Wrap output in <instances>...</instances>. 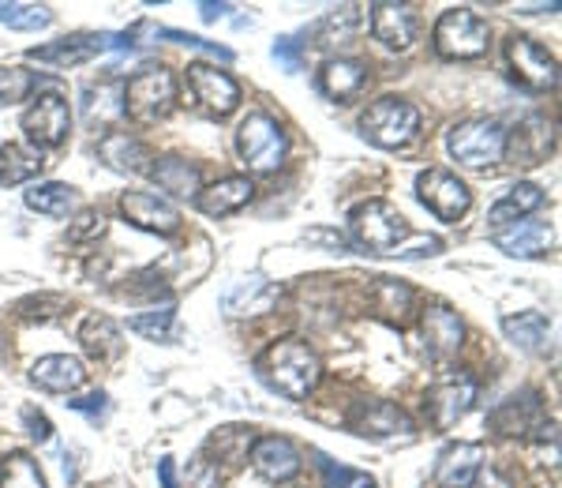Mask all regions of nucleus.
Wrapping results in <instances>:
<instances>
[{
    "label": "nucleus",
    "instance_id": "f257e3e1",
    "mask_svg": "<svg viewBox=\"0 0 562 488\" xmlns=\"http://www.w3.org/2000/svg\"><path fill=\"white\" fill-rule=\"evenodd\" d=\"M256 373L270 391L301 402L315 391V384H319V376H323V365H319V354H315L307 342L281 339V342H270L259 354Z\"/></svg>",
    "mask_w": 562,
    "mask_h": 488
},
{
    "label": "nucleus",
    "instance_id": "f03ea898",
    "mask_svg": "<svg viewBox=\"0 0 562 488\" xmlns=\"http://www.w3.org/2000/svg\"><path fill=\"white\" fill-rule=\"evenodd\" d=\"M349 233L360 248L379 252V256H394V252L402 248V241L413 237V230H409V222L402 219V211L386 200H368V203L352 207Z\"/></svg>",
    "mask_w": 562,
    "mask_h": 488
},
{
    "label": "nucleus",
    "instance_id": "7ed1b4c3",
    "mask_svg": "<svg viewBox=\"0 0 562 488\" xmlns=\"http://www.w3.org/2000/svg\"><path fill=\"white\" fill-rule=\"evenodd\" d=\"M506 135L510 132L498 121H492V117H469V121H458L454 129H450L447 147L461 166L487 169L506 158Z\"/></svg>",
    "mask_w": 562,
    "mask_h": 488
},
{
    "label": "nucleus",
    "instance_id": "20e7f679",
    "mask_svg": "<svg viewBox=\"0 0 562 488\" xmlns=\"http://www.w3.org/2000/svg\"><path fill=\"white\" fill-rule=\"evenodd\" d=\"M360 132H364L368 143H375L383 151L409 147L416 135H420V110L390 95L375 98L364 110V117H360Z\"/></svg>",
    "mask_w": 562,
    "mask_h": 488
},
{
    "label": "nucleus",
    "instance_id": "39448f33",
    "mask_svg": "<svg viewBox=\"0 0 562 488\" xmlns=\"http://www.w3.org/2000/svg\"><path fill=\"white\" fill-rule=\"evenodd\" d=\"M177 106V79L161 65H147L124 84V113L139 124H154Z\"/></svg>",
    "mask_w": 562,
    "mask_h": 488
},
{
    "label": "nucleus",
    "instance_id": "423d86ee",
    "mask_svg": "<svg viewBox=\"0 0 562 488\" xmlns=\"http://www.w3.org/2000/svg\"><path fill=\"white\" fill-rule=\"evenodd\" d=\"M487 38H492V34H487V23L480 20L476 12H469V8H447L431 31L435 49H439V57H447V60L484 57Z\"/></svg>",
    "mask_w": 562,
    "mask_h": 488
},
{
    "label": "nucleus",
    "instance_id": "0eeeda50",
    "mask_svg": "<svg viewBox=\"0 0 562 488\" xmlns=\"http://www.w3.org/2000/svg\"><path fill=\"white\" fill-rule=\"evenodd\" d=\"M237 151H240V158L248 162V169H256V174H274L281 162H285L289 143H285V132H281V124L274 117L256 110L240 121Z\"/></svg>",
    "mask_w": 562,
    "mask_h": 488
},
{
    "label": "nucleus",
    "instance_id": "6e6552de",
    "mask_svg": "<svg viewBox=\"0 0 562 488\" xmlns=\"http://www.w3.org/2000/svg\"><path fill=\"white\" fill-rule=\"evenodd\" d=\"M416 200H420L439 222H458L473 207V192L465 188V180H458L450 169H424L416 177Z\"/></svg>",
    "mask_w": 562,
    "mask_h": 488
},
{
    "label": "nucleus",
    "instance_id": "1a4fd4ad",
    "mask_svg": "<svg viewBox=\"0 0 562 488\" xmlns=\"http://www.w3.org/2000/svg\"><path fill=\"white\" fill-rule=\"evenodd\" d=\"M23 132L34 147H60L71 132V110H68V98L57 95V90H45L31 102V110L23 113Z\"/></svg>",
    "mask_w": 562,
    "mask_h": 488
},
{
    "label": "nucleus",
    "instance_id": "9d476101",
    "mask_svg": "<svg viewBox=\"0 0 562 488\" xmlns=\"http://www.w3.org/2000/svg\"><path fill=\"white\" fill-rule=\"evenodd\" d=\"M476 402V379L458 373V376H442L439 384L428 391V413L435 429H454V424L473 410Z\"/></svg>",
    "mask_w": 562,
    "mask_h": 488
},
{
    "label": "nucleus",
    "instance_id": "9b49d317",
    "mask_svg": "<svg viewBox=\"0 0 562 488\" xmlns=\"http://www.w3.org/2000/svg\"><path fill=\"white\" fill-rule=\"evenodd\" d=\"M506 57H510V65H514V76L529 90H551L559 84V60L551 57L543 45L525 38V34H514V38L506 42Z\"/></svg>",
    "mask_w": 562,
    "mask_h": 488
},
{
    "label": "nucleus",
    "instance_id": "f8f14e48",
    "mask_svg": "<svg viewBox=\"0 0 562 488\" xmlns=\"http://www.w3.org/2000/svg\"><path fill=\"white\" fill-rule=\"evenodd\" d=\"M349 429L364 440H394V436H413L416 424L394 402H357L349 413Z\"/></svg>",
    "mask_w": 562,
    "mask_h": 488
},
{
    "label": "nucleus",
    "instance_id": "ddd939ff",
    "mask_svg": "<svg viewBox=\"0 0 562 488\" xmlns=\"http://www.w3.org/2000/svg\"><path fill=\"white\" fill-rule=\"evenodd\" d=\"M188 84H192L195 98L203 102V110H211L217 117L233 113L240 106V84L217 65H206V60L188 65Z\"/></svg>",
    "mask_w": 562,
    "mask_h": 488
},
{
    "label": "nucleus",
    "instance_id": "4468645a",
    "mask_svg": "<svg viewBox=\"0 0 562 488\" xmlns=\"http://www.w3.org/2000/svg\"><path fill=\"white\" fill-rule=\"evenodd\" d=\"M121 214L135 225V230H147V233H177L180 230V211L158 192H124Z\"/></svg>",
    "mask_w": 562,
    "mask_h": 488
},
{
    "label": "nucleus",
    "instance_id": "2eb2a0df",
    "mask_svg": "<svg viewBox=\"0 0 562 488\" xmlns=\"http://www.w3.org/2000/svg\"><path fill=\"white\" fill-rule=\"evenodd\" d=\"M371 34H375V42H383L386 49L405 53L416 42L413 4H394V0H379V4H371Z\"/></svg>",
    "mask_w": 562,
    "mask_h": 488
},
{
    "label": "nucleus",
    "instance_id": "dca6fc26",
    "mask_svg": "<svg viewBox=\"0 0 562 488\" xmlns=\"http://www.w3.org/2000/svg\"><path fill=\"white\" fill-rule=\"evenodd\" d=\"M251 466H256V474L267 477V481H289V477L301 474L304 458H301V451H296L293 440L259 436L256 444H251Z\"/></svg>",
    "mask_w": 562,
    "mask_h": 488
},
{
    "label": "nucleus",
    "instance_id": "f3484780",
    "mask_svg": "<svg viewBox=\"0 0 562 488\" xmlns=\"http://www.w3.org/2000/svg\"><path fill=\"white\" fill-rule=\"evenodd\" d=\"M420 331H424V346H428V354L435 361H450L461 346H465V328H461L458 312H450L447 304L424 309Z\"/></svg>",
    "mask_w": 562,
    "mask_h": 488
},
{
    "label": "nucleus",
    "instance_id": "a211bd4d",
    "mask_svg": "<svg viewBox=\"0 0 562 488\" xmlns=\"http://www.w3.org/2000/svg\"><path fill=\"white\" fill-rule=\"evenodd\" d=\"M484 469V447L480 444H450L435 463V485L439 488H473Z\"/></svg>",
    "mask_w": 562,
    "mask_h": 488
},
{
    "label": "nucleus",
    "instance_id": "6ab92c4d",
    "mask_svg": "<svg viewBox=\"0 0 562 488\" xmlns=\"http://www.w3.org/2000/svg\"><path fill=\"white\" fill-rule=\"evenodd\" d=\"M492 429L498 436H525L529 429L543 432V406L537 391H521L510 395L498 410L492 413Z\"/></svg>",
    "mask_w": 562,
    "mask_h": 488
},
{
    "label": "nucleus",
    "instance_id": "aec40b11",
    "mask_svg": "<svg viewBox=\"0 0 562 488\" xmlns=\"http://www.w3.org/2000/svg\"><path fill=\"white\" fill-rule=\"evenodd\" d=\"M31 379L42 387V391L68 395V391H79V387L87 384V368H83V361H79V357H68V354H49V357L34 361Z\"/></svg>",
    "mask_w": 562,
    "mask_h": 488
},
{
    "label": "nucleus",
    "instance_id": "412c9836",
    "mask_svg": "<svg viewBox=\"0 0 562 488\" xmlns=\"http://www.w3.org/2000/svg\"><path fill=\"white\" fill-rule=\"evenodd\" d=\"M251 196H256L251 177H222V180H214L211 188H199L195 203H199V211L211 214V219H225V214L240 211L244 203H251Z\"/></svg>",
    "mask_w": 562,
    "mask_h": 488
},
{
    "label": "nucleus",
    "instance_id": "4be33fe9",
    "mask_svg": "<svg viewBox=\"0 0 562 488\" xmlns=\"http://www.w3.org/2000/svg\"><path fill=\"white\" fill-rule=\"evenodd\" d=\"M551 241H555V233H551V225L543 222H514L506 225V230L495 233V248H503L506 256L514 259H532V256H543V252L551 248Z\"/></svg>",
    "mask_w": 562,
    "mask_h": 488
},
{
    "label": "nucleus",
    "instance_id": "5701e85b",
    "mask_svg": "<svg viewBox=\"0 0 562 488\" xmlns=\"http://www.w3.org/2000/svg\"><path fill=\"white\" fill-rule=\"evenodd\" d=\"M98 155H102V162L109 169H116V174H150L147 162L150 151L143 140H135L132 132H109L102 143H98Z\"/></svg>",
    "mask_w": 562,
    "mask_h": 488
},
{
    "label": "nucleus",
    "instance_id": "b1692460",
    "mask_svg": "<svg viewBox=\"0 0 562 488\" xmlns=\"http://www.w3.org/2000/svg\"><path fill=\"white\" fill-rule=\"evenodd\" d=\"M102 49H109V34H87V38H60L53 45H42V49H31V60L71 68V65H83V60L98 57Z\"/></svg>",
    "mask_w": 562,
    "mask_h": 488
},
{
    "label": "nucleus",
    "instance_id": "393cba45",
    "mask_svg": "<svg viewBox=\"0 0 562 488\" xmlns=\"http://www.w3.org/2000/svg\"><path fill=\"white\" fill-rule=\"evenodd\" d=\"M543 203V188L540 185H514L510 192L498 200L492 211H487V225L498 233V230H506V225H514V222H521V219H529L532 211Z\"/></svg>",
    "mask_w": 562,
    "mask_h": 488
},
{
    "label": "nucleus",
    "instance_id": "a878e982",
    "mask_svg": "<svg viewBox=\"0 0 562 488\" xmlns=\"http://www.w3.org/2000/svg\"><path fill=\"white\" fill-rule=\"evenodd\" d=\"M79 342L90 361H116L124 354V334L109 315H87L79 328Z\"/></svg>",
    "mask_w": 562,
    "mask_h": 488
},
{
    "label": "nucleus",
    "instance_id": "bb28decb",
    "mask_svg": "<svg viewBox=\"0 0 562 488\" xmlns=\"http://www.w3.org/2000/svg\"><path fill=\"white\" fill-rule=\"evenodd\" d=\"M368 84V65L364 60H352V57H338V60H326L319 68V90L326 98H352L360 87Z\"/></svg>",
    "mask_w": 562,
    "mask_h": 488
},
{
    "label": "nucleus",
    "instance_id": "cd10ccee",
    "mask_svg": "<svg viewBox=\"0 0 562 488\" xmlns=\"http://www.w3.org/2000/svg\"><path fill=\"white\" fill-rule=\"evenodd\" d=\"M281 289L274 282H262V278H240L237 286L225 293V309L229 315H259L278 301Z\"/></svg>",
    "mask_w": 562,
    "mask_h": 488
},
{
    "label": "nucleus",
    "instance_id": "c85d7f7f",
    "mask_svg": "<svg viewBox=\"0 0 562 488\" xmlns=\"http://www.w3.org/2000/svg\"><path fill=\"white\" fill-rule=\"evenodd\" d=\"M551 143H555V135H551V124L543 121V117H529L518 132L506 135V151L514 147V155H518L525 166H537V162L551 151Z\"/></svg>",
    "mask_w": 562,
    "mask_h": 488
},
{
    "label": "nucleus",
    "instance_id": "c756f323",
    "mask_svg": "<svg viewBox=\"0 0 562 488\" xmlns=\"http://www.w3.org/2000/svg\"><path fill=\"white\" fill-rule=\"evenodd\" d=\"M45 158L38 147H23V143H8L0 147V185L12 188V185H26L42 174Z\"/></svg>",
    "mask_w": 562,
    "mask_h": 488
},
{
    "label": "nucleus",
    "instance_id": "7c9ffc66",
    "mask_svg": "<svg viewBox=\"0 0 562 488\" xmlns=\"http://www.w3.org/2000/svg\"><path fill=\"white\" fill-rule=\"evenodd\" d=\"M150 177L158 180L161 192H173L180 200H195L199 196V169L184 158H158L150 166Z\"/></svg>",
    "mask_w": 562,
    "mask_h": 488
},
{
    "label": "nucleus",
    "instance_id": "2f4dec72",
    "mask_svg": "<svg viewBox=\"0 0 562 488\" xmlns=\"http://www.w3.org/2000/svg\"><path fill=\"white\" fill-rule=\"evenodd\" d=\"M503 334L514 342V346L529 350V354H540V350L548 346L551 323L543 312H518V315H506L503 320Z\"/></svg>",
    "mask_w": 562,
    "mask_h": 488
},
{
    "label": "nucleus",
    "instance_id": "473e14b6",
    "mask_svg": "<svg viewBox=\"0 0 562 488\" xmlns=\"http://www.w3.org/2000/svg\"><path fill=\"white\" fill-rule=\"evenodd\" d=\"M26 207L38 214H49V219H65L71 207L79 203L76 188L71 185H60V180H45V185H31L26 188Z\"/></svg>",
    "mask_w": 562,
    "mask_h": 488
},
{
    "label": "nucleus",
    "instance_id": "72a5a7b5",
    "mask_svg": "<svg viewBox=\"0 0 562 488\" xmlns=\"http://www.w3.org/2000/svg\"><path fill=\"white\" fill-rule=\"evenodd\" d=\"M0 488H45V477L38 463H34V455H26V451L4 455V463H0Z\"/></svg>",
    "mask_w": 562,
    "mask_h": 488
},
{
    "label": "nucleus",
    "instance_id": "f704fd0d",
    "mask_svg": "<svg viewBox=\"0 0 562 488\" xmlns=\"http://www.w3.org/2000/svg\"><path fill=\"white\" fill-rule=\"evenodd\" d=\"M0 23L15 26V31H42L53 23V12L42 4H4L0 0Z\"/></svg>",
    "mask_w": 562,
    "mask_h": 488
},
{
    "label": "nucleus",
    "instance_id": "c9c22d12",
    "mask_svg": "<svg viewBox=\"0 0 562 488\" xmlns=\"http://www.w3.org/2000/svg\"><path fill=\"white\" fill-rule=\"evenodd\" d=\"M38 87V76L26 68H0V110L31 98V90Z\"/></svg>",
    "mask_w": 562,
    "mask_h": 488
},
{
    "label": "nucleus",
    "instance_id": "e433bc0d",
    "mask_svg": "<svg viewBox=\"0 0 562 488\" xmlns=\"http://www.w3.org/2000/svg\"><path fill=\"white\" fill-rule=\"evenodd\" d=\"M173 320H177L173 309H158V312L132 315L128 328L135 334H143V339H150V342H169V339H173Z\"/></svg>",
    "mask_w": 562,
    "mask_h": 488
},
{
    "label": "nucleus",
    "instance_id": "4c0bfd02",
    "mask_svg": "<svg viewBox=\"0 0 562 488\" xmlns=\"http://www.w3.org/2000/svg\"><path fill=\"white\" fill-rule=\"evenodd\" d=\"M323 474H326V485L330 488H375L368 474L360 469H346V466H334L330 458H323Z\"/></svg>",
    "mask_w": 562,
    "mask_h": 488
},
{
    "label": "nucleus",
    "instance_id": "58836bf2",
    "mask_svg": "<svg viewBox=\"0 0 562 488\" xmlns=\"http://www.w3.org/2000/svg\"><path fill=\"white\" fill-rule=\"evenodd\" d=\"M20 418H23V424H26V432H31V436L38 440V444H45V440H53V424H49V418L34 410V406H23Z\"/></svg>",
    "mask_w": 562,
    "mask_h": 488
},
{
    "label": "nucleus",
    "instance_id": "ea45409f",
    "mask_svg": "<svg viewBox=\"0 0 562 488\" xmlns=\"http://www.w3.org/2000/svg\"><path fill=\"white\" fill-rule=\"evenodd\" d=\"M274 60H281V68L285 71H301V42H293V38H278L274 42Z\"/></svg>",
    "mask_w": 562,
    "mask_h": 488
},
{
    "label": "nucleus",
    "instance_id": "a19ab883",
    "mask_svg": "<svg viewBox=\"0 0 562 488\" xmlns=\"http://www.w3.org/2000/svg\"><path fill=\"white\" fill-rule=\"evenodd\" d=\"M68 406L76 413H90V418H98V413H105V395L94 391V395H87V399H71Z\"/></svg>",
    "mask_w": 562,
    "mask_h": 488
},
{
    "label": "nucleus",
    "instance_id": "79ce46f5",
    "mask_svg": "<svg viewBox=\"0 0 562 488\" xmlns=\"http://www.w3.org/2000/svg\"><path fill=\"white\" fill-rule=\"evenodd\" d=\"M158 477L166 488H180L177 485V474H173V458H158Z\"/></svg>",
    "mask_w": 562,
    "mask_h": 488
},
{
    "label": "nucleus",
    "instance_id": "37998d69",
    "mask_svg": "<svg viewBox=\"0 0 562 488\" xmlns=\"http://www.w3.org/2000/svg\"><path fill=\"white\" fill-rule=\"evenodd\" d=\"M225 12H229V4H211V0L203 4V20H206V23H217Z\"/></svg>",
    "mask_w": 562,
    "mask_h": 488
}]
</instances>
